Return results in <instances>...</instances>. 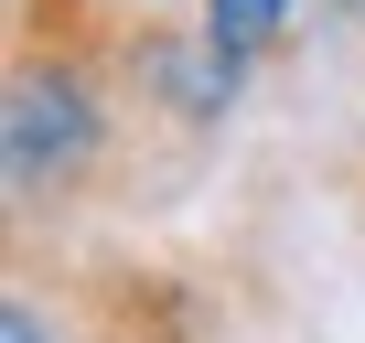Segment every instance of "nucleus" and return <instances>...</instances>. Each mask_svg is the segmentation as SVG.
I'll return each mask as SVG.
<instances>
[{
    "instance_id": "f257e3e1",
    "label": "nucleus",
    "mask_w": 365,
    "mask_h": 343,
    "mask_svg": "<svg viewBox=\"0 0 365 343\" xmlns=\"http://www.w3.org/2000/svg\"><path fill=\"white\" fill-rule=\"evenodd\" d=\"M108 97H97V75L76 65V54H22L11 65V183L22 194H76L86 172H97V150H108Z\"/></svg>"
},
{
    "instance_id": "f03ea898",
    "label": "nucleus",
    "mask_w": 365,
    "mask_h": 343,
    "mask_svg": "<svg viewBox=\"0 0 365 343\" xmlns=\"http://www.w3.org/2000/svg\"><path fill=\"white\" fill-rule=\"evenodd\" d=\"M279 22H290V0H205V33H215L226 54H258Z\"/></svg>"
},
{
    "instance_id": "7ed1b4c3",
    "label": "nucleus",
    "mask_w": 365,
    "mask_h": 343,
    "mask_svg": "<svg viewBox=\"0 0 365 343\" xmlns=\"http://www.w3.org/2000/svg\"><path fill=\"white\" fill-rule=\"evenodd\" d=\"M0 343H76V332H43V300L11 290V311H0Z\"/></svg>"
},
{
    "instance_id": "20e7f679",
    "label": "nucleus",
    "mask_w": 365,
    "mask_h": 343,
    "mask_svg": "<svg viewBox=\"0 0 365 343\" xmlns=\"http://www.w3.org/2000/svg\"><path fill=\"white\" fill-rule=\"evenodd\" d=\"M344 11H365V0H344Z\"/></svg>"
}]
</instances>
